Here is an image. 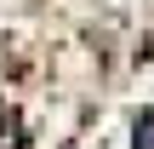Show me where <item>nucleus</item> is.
<instances>
[{"instance_id": "obj_1", "label": "nucleus", "mask_w": 154, "mask_h": 149, "mask_svg": "<svg viewBox=\"0 0 154 149\" xmlns=\"http://www.w3.org/2000/svg\"><path fill=\"white\" fill-rule=\"evenodd\" d=\"M0 149H23V138H17V109H6V103H0Z\"/></svg>"}, {"instance_id": "obj_2", "label": "nucleus", "mask_w": 154, "mask_h": 149, "mask_svg": "<svg viewBox=\"0 0 154 149\" xmlns=\"http://www.w3.org/2000/svg\"><path fill=\"white\" fill-rule=\"evenodd\" d=\"M131 149H154V109L137 121V126H131Z\"/></svg>"}]
</instances>
